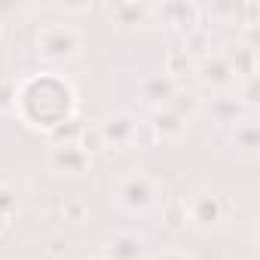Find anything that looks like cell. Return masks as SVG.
<instances>
[{
  "label": "cell",
  "instance_id": "cell-6",
  "mask_svg": "<svg viewBox=\"0 0 260 260\" xmlns=\"http://www.w3.org/2000/svg\"><path fill=\"white\" fill-rule=\"evenodd\" d=\"M46 162L55 175H68V178H80L92 169V156H86L77 144H52Z\"/></svg>",
  "mask_w": 260,
  "mask_h": 260
},
{
  "label": "cell",
  "instance_id": "cell-25",
  "mask_svg": "<svg viewBox=\"0 0 260 260\" xmlns=\"http://www.w3.org/2000/svg\"><path fill=\"white\" fill-rule=\"evenodd\" d=\"M10 104H16V86L7 83V80H0V110L10 107Z\"/></svg>",
  "mask_w": 260,
  "mask_h": 260
},
{
  "label": "cell",
  "instance_id": "cell-2",
  "mask_svg": "<svg viewBox=\"0 0 260 260\" xmlns=\"http://www.w3.org/2000/svg\"><path fill=\"white\" fill-rule=\"evenodd\" d=\"M113 199H116V205L125 208V211L144 214V211H150V208L156 205V199H159V184H156L150 175H144V172L125 175V178L116 181Z\"/></svg>",
  "mask_w": 260,
  "mask_h": 260
},
{
  "label": "cell",
  "instance_id": "cell-27",
  "mask_svg": "<svg viewBox=\"0 0 260 260\" xmlns=\"http://www.w3.org/2000/svg\"><path fill=\"white\" fill-rule=\"evenodd\" d=\"M10 223H13V217H7V214H0V236H4V233L10 230Z\"/></svg>",
  "mask_w": 260,
  "mask_h": 260
},
{
  "label": "cell",
  "instance_id": "cell-18",
  "mask_svg": "<svg viewBox=\"0 0 260 260\" xmlns=\"http://www.w3.org/2000/svg\"><path fill=\"white\" fill-rule=\"evenodd\" d=\"M166 107H169L172 113H178L181 119H187V122H190V119L202 110V98H199L196 92H184V89H178V92H175V98H172Z\"/></svg>",
  "mask_w": 260,
  "mask_h": 260
},
{
  "label": "cell",
  "instance_id": "cell-13",
  "mask_svg": "<svg viewBox=\"0 0 260 260\" xmlns=\"http://www.w3.org/2000/svg\"><path fill=\"white\" fill-rule=\"evenodd\" d=\"M236 80H248V77H257V49L254 43H245V40H236L223 49Z\"/></svg>",
  "mask_w": 260,
  "mask_h": 260
},
{
  "label": "cell",
  "instance_id": "cell-16",
  "mask_svg": "<svg viewBox=\"0 0 260 260\" xmlns=\"http://www.w3.org/2000/svg\"><path fill=\"white\" fill-rule=\"evenodd\" d=\"M162 220H166V226H169V230H184V226H190L187 199H181V196L166 199V202H162Z\"/></svg>",
  "mask_w": 260,
  "mask_h": 260
},
{
  "label": "cell",
  "instance_id": "cell-26",
  "mask_svg": "<svg viewBox=\"0 0 260 260\" xmlns=\"http://www.w3.org/2000/svg\"><path fill=\"white\" fill-rule=\"evenodd\" d=\"M156 260H193L187 251H178V248H169V251H162Z\"/></svg>",
  "mask_w": 260,
  "mask_h": 260
},
{
  "label": "cell",
  "instance_id": "cell-1",
  "mask_svg": "<svg viewBox=\"0 0 260 260\" xmlns=\"http://www.w3.org/2000/svg\"><path fill=\"white\" fill-rule=\"evenodd\" d=\"M74 98H77V92L64 77L40 74V77L25 80L16 89V110L28 125L52 132L55 125H61L64 119H71L77 113Z\"/></svg>",
  "mask_w": 260,
  "mask_h": 260
},
{
  "label": "cell",
  "instance_id": "cell-24",
  "mask_svg": "<svg viewBox=\"0 0 260 260\" xmlns=\"http://www.w3.org/2000/svg\"><path fill=\"white\" fill-rule=\"evenodd\" d=\"M43 251H46V254H52V257H58V254H64V251H68V239H64V236H49V239H46V245H43Z\"/></svg>",
  "mask_w": 260,
  "mask_h": 260
},
{
  "label": "cell",
  "instance_id": "cell-21",
  "mask_svg": "<svg viewBox=\"0 0 260 260\" xmlns=\"http://www.w3.org/2000/svg\"><path fill=\"white\" fill-rule=\"evenodd\" d=\"M159 144V135H156V128L150 119H135V132H132V147H156Z\"/></svg>",
  "mask_w": 260,
  "mask_h": 260
},
{
  "label": "cell",
  "instance_id": "cell-3",
  "mask_svg": "<svg viewBox=\"0 0 260 260\" xmlns=\"http://www.w3.org/2000/svg\"><path fill=\"white\" fill-rule=\"evenodd\" d=\"M37 55L46 61H71L80 52V31L71 25H46L37 31Z\"/></svg>",
  "mask_w": 260,
  "mask_h": 260
},
{
  "label": "cell",
  "instance_id": "cell-22",
  "mask_svg": "<svg viewBox=\"0 0 260 260\" xmlns=\"http://www.w3.org/2000/svg\"><path fill=\"white\" fill-rule=\"evenodd\" d=\"M58 211H61V217L71 220V223H80V220L89 217V205H86L83 199H77V196H64L61 205H58Z\"/></svg>",
  "mask_w": 260,
  "mask_h": 260
},
{
  "label": "cell",
  "instance_id": "cell-10",
  "mask_svg": "<svg viewBox=\"0 0 260 260\" xmlns=\"http://www.w3.org/2000/svg\"><path fill=\"white\" fill-rule=\"evenodd\" d=\"M205 107V113L211 116V122H217L220 128H233L236 122H242L245 116H251L254 110H248L242 101H239V95H214L208 104H202Z\"/></svg>",
  "mask_w": 260,
  "mask_h": 260
},
{
  "label": "cell",
  "instance_id": "cell-29",
  "mask_svg": "<svg viewBox=\"0 0 260 260\" xmlns=\"http://www.w3.org/2000/svg\"><path fill=\"white\" fill-rule=\"evenodd\" d=\"M95 260H104V257H95Z\"/></svg>",
  "mask_w": 260,
  "mask_h": 260
},
{
  "label": "cell",
  "instance_id": "cell-28",
  "mask_svg": "<svg viewBox=\"0 0 260 260\" xmlns=\"http://www.w3.org/2000/svg\"><path fill=\"white\" fill-rule=\"evenodd\" d=\"M0 31H4V22H0Z\"/></svg>",
  "mask_w": 260,
  "mask_h": 260
},
{
  "label": "cell",
  "instance_id": "cell-19",
  "mask_svg": "<svg viewBox=\"0 0 260 260\" xmlns=\"http://www.w3.org/2000/svg\"><path fill=\"white\" fill-rule=\"evenodd\" d=\"M172 80H181L184 74H190V71H196V58L193 55H187L181 46L178 49H169V55H166V68H162Z\"/></svg>",
  "mask_w": 260,
  "mask_h": 260
},
{
  "label": "cell",
  "instance_id": "cell-15",
  "mask_svg": "<svg viewBox=\"0 0 260 260\" xmlns=\"http://www.w3.org/2000/svg\"><path fill=\"white\" fill-rule=\"evenodd\" d=\"M147 119L153 122V128H156L159 141H162V138H181V135L187 132V119H181V116H178V113H172L169 107L153 110Z\"/></svg>",
  "mask_w": 260,
  "mask_h": 260
},
{
  "label": "cell",
  "instance_id": "cell-23",
  "mask_svg": "<svg viewBox=\"0 0 260 260\" xmlns=\"http://www.w3.org/2000/svg\"><path fill=\"white\" fill-rule=\"evenodd\" d=\"M19 211V193L13 184H0V214H7V217H16Z\"/></svg>",
  "mask_w": 260,
  "mask_h": 260
},
{
  "label": "cell",
  "instance_id": "cell-20",
  "mask_svg": "<svg viewBox=\"0 0 260 260\" xmlns=\"http://www.w3.org/2000/svg\"><path fill=\"white\" fill-rule=\"evenodd\" d=\"M77 147H80L86 156H98V153L107 150V147H104V138H101V132H98V125H83V132H80V138H77Z\"/></svg>",
  "mask_w": 260,
  "mask_h": 260
},
{
  "label": "cell",
  "instance_id": "cell-17",
  "mask_svg": "<svg viewBox=\"0 0 260 260\" xmlns=\"http://www.w3.org/2000/svg\"><path fill=\"white\" fill-rule=\"evenodd\" d=\"M187 55H199V58H205L208 52H211V31L205 28V25H196L193 31H187L184 34V46H181Z\"/></svg>",
  "mask_w": 260,
  "mask_h": 260
},
{
  "label": "cell",
  "instance_id": "cell-11",
  "mask_svg": "<svg viewBox=\"0 0 260 260\" xmlns=\"http://www.w3.org/2000/svg\"><path fill=\"white\" fill-rule=\"evenodd\" d=\"M196 74L211 89H230L236 83V74H233V68H230L223 52H208L205 58H199L196 61Z\"/></svg>",
  "mask_w": 260,
  "mask_h": 260
},
{
  "label": "cell",
  "instance_id": "cell-7",
  "mask_svg": "<svg viewBox=\"0 0 260 260\" xmlns=\"http://www.w3.org/2000/svg\"><path fill=\"white\" fill-rule=\"evenodd\" d=\"M144 254H147V242H144V236H138L132 230L113 233L101 248L104 260H144Z\"/></svg>",
  "mask_w": 260,
  "mask_h": 260
},
{
  "label": "cell",
  "instance_id": "cell-4",
  "mask_svg": "<svg viewBox=\"0 0 260 260\" xmlns=\"http://www.w3.org/2000/svg\"><path fill=\"white\" fill-rule=\"evenodd\" d=\"M187 211L190 223H196L199 230H211L233 214V202L220 193H196L193 199H187Z\"/></svg>",
  "mask_w": 260,
  "mask_h": 260
},
{
  "label": "cell",
  "instance_id": "cell-12",
  "mask_svg": "<svg viewBox=\"0 0 260 260\" xmlns=\"http://www.w3.org/2000/svg\"><path fill=\"white\" fill-rule=\"evenodd\" d=\"M230 144L236 147V153L242 159H257V153H260V125H257L254 113L230 128Z\"/></svg>",
  "mask_w": 260,
  "mask_h": 260
},
{
  "label": "cell",
  "instance_id": "cell-9",
  "mask_svg": "<svg viewBox=\"0 0 260 260\" xmlns=\"http://www.w3.org/2000/svg\"><path fill=\"white\" fill-rule=\"evenodd\" d=\"M153 13H159L166 19V25H172L181 37L187 31H193L196 25H202V10L190 0H172V4H162V7H153Z\"/></svg>",
  "mask_w": 260,
  "mask_h": 260
},
{
  "label": "cell",
  "instance_id": "cell-14",
  "mask_svg": "<svg viewBox=\"0 0 260 260\" xmlns=\"http://www.w3.org/2000/svg\"><path fill=\"white\" fill-rule=\"evenodd\" d=\"M107 13L116 25H141L144 19L153 16V7L150 4H135V0H116V4L107 7Z\"/></svg>",
  "mask_w": 260,
  "mask_h": 260
},
{
  "label": "cell",
  "instance_id": "cell-5",
  "mask_svg": "<svg viewBox=\"0 0 260 260\" xmlns=\"http://www.w3.org/2000/svg\"><path fill=\"white\" fill-rule=\"evenodd\" d=\"M178 89H181V83L172 80L166 71L144 74V77L138 80V101H141L144 107H150V110H159V107H166V104L175 98Z\"/></svg>",
  "mask_w": 260,
  "mask_h": 260
},
{
  "label": "cell",
  "instance_id": "cell-8",
  "mask_svg": "<svg viewBox=\"0 0 260 260\" xmlns=\"http://www.w3.org/2000/svg\"><path fill=\"white\" fill-rule=\"evenodd\" d=\"M98 132L104 138V147H132L135 116L125 113V110H113L98 122Z\"/></svg>",
  "mask_w": 260,
  "mask_h": 260
}]
</instances>
